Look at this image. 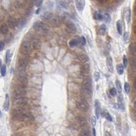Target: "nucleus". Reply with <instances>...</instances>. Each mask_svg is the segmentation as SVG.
<instances>
[{
	"mask_svg": "<svg viewBox=\"0 0 136 136\" xmlns=\"http://www.w3.org/2000/svg\"><path fill=\"white\" fill-rule=\"evenodd\" d=\"M27 2L30 6H33L35 3V0H27Z\"/></svg>",
	"mask_w": 136,
	"mask_h": 136,
	"instance_id": "5fc2aeb1",
	"label": "nucleus"
},
{
	"mask_svg": "<svg viewBox=\"0 0 136 136\" xmlns=\"http://www.w3.org/2000/svg\"><path fill=\"white\" fill-rule=\"evenodd\" d=\"M0 19H1V18H0Z\"/></svg>",
	"mask_w": 136,
	"mask_h": 136,
	"instance_id": "e2e57ef3",
	"label": "nucleus"
},
{
	"mask_svg": "<svg viewBox=\"0 0 136 136\" xmlns=\"http://www.w3.org/2000/svg\"><path fill=\"white\" fill-rule=\"evenodd\" d=\"M42 18L46 21H50L53 18V14L51 12H46L44 13V14L42 15Z\"/></svg>",
	"mask_w": 136,
	"mask_h": 136,
	"instance_id": "b1692460",
	"label": "nucleus"
},
{
	"mask_svg": "<svg viewBox=\"0 0 136 136\" xmlns=\"http://www.w3.org/2000/svg\"><path fill=\"white\" fill-rule=\"evenodd\" d=\"M124 1H125V0H115V2H116L117 4H121L122 3H123Z\"/></svg>",
	"mask_w": 136,
	"mask_h": 136,
	"instance_id": "6e6d98bb",
	"label": "nucleus"
},
{
	"mask_svg": "<svg viewBox=\"0 0 136 136\" xmlns=\"http://www.w3.org/2000/svg\"><path fill=\"white\" fill-rule=\"evenodd\" d=\"M11 57H12V55H11L10 50H8L6 53V63L7 65H9L10 63Z\"/></svg>",
	"mask_w": 136,
	"mask_h": 136,
	"instance_id": "c85d7f7f",
	"label": "nucleus"
},
{
	"mask_svg": "<svg viewBox=\"0 0 136 136\" xmlns=\"http://www.w3.org/2000/svg\"><path fill=\"white\" fill-rule=\"evenodd\" d=\"M40 8H39L38 10L36 11V14H39V13H40Z\"/></svg>",
	"mask_w": 136,
	"mask_h": 136,
	"instance_id": "bf43d9fd",
	"label": "nucleus"
},
{
	"mask_svg": "<svg viewBox=\"0 0 136 136\" xmlns=\"http://www.w3.org/2000/svg\"><path fill=\"white\" fill-rule=\"evenodd\" d=\"M52 23L55 26H59L60 24V20L58 17H54L52 19Z\"/></svg>",
	"mask_w": 136,
	"mask_h": 136,
	"instance_id": "e433bc0d",
	"label": "nucleus"
},
{
	"mask_svg": "<svg viewBox=\"0 0 136 136\" xmlns=\"http://www.w3.org/2000/svg\"><path fill=\"white\" fill-rule=\"evenodd\" d=\"M76 121L78 123V124L82 127H87L88 123L87 121V119L85 118L84 117L81 116H76Z\"/></svg>",
	"mask_w": 136,
	"mask_h": 136,
	"instance_id": "f8f14e48",
	"label": "nucleus"
},
{
	"mask_svg": "<svg viewBox=\"0 0 136 136\" xmlns=\"http://www.w3.org/2000/svg\"><path fill=\"white\" fill-rule=\"evenodd\" d=\"M101 114H102V116L104 117L106 119L107 121H108L110 122H112L113 119H112V116L110 115V114L107 111V110H104L102 111L101 112Z\"/></svg>",
	"mask_w": 136,
	"mask_h": 136,
	"instance_id": "6ab92c4d",
	"label": "nucleus"
},
{
	"mask_svg": "<svg viewBox=\"0 0 136 136\" xmlns=\"http://www.w3.org/2000/svg\"><path fill=\"white\" fill-rule=\"evenodd\" d=\"M70 19H71V17L70 16L69 14H64L63 16L61 17L62 21L63 22V23H69V22H70Z\"/></svg>",
	"mask_w": 136,
	"mask_h": 136,
	"instance_id": "72a5a7b5",
	"label": "nucleus"
},
{
	"mask_svg": "<svg viewBox=\"0 0 136 136\" xmlns=\"http://www.w3.org/2000/svg\"><path fill=\"white\" fill-rule=\"evenodd\" d=\"M124 88H125V91L126 93L129 94L130 92V90H131V87H130V84H129V82H126L124 84Z\"/></svg>",
	"mask_w": 136,
	"mask_h": 136,
	"instance_id": "4c0bfd02",
	"label": "nucleus"
},
{
	"mask_svg": "<svg viewBox=\"0 0 136 136\" xmlns=\"http://www.w3.org/2000/svg\"><path fill=\"white\" fill-rule=\"evenodd\" d=\"M78 43H80V44L81 46H84L86 44H87V41H86V39H85L84 36L80 37V38L78 40Z\"/></svg>",
	"mask_w": 136,
	"mask_h": 136,
	"instance_id": "58836bf2",
	"label": "nucleus"
},
{
	"mask_svg": "<svg viewBox=\"0 0 136 136\" xmlns=\"http://www.w3.org/2000/svg\"><path fill=\"white\" fill-rule=\"evenodd\" d=\"M10 106V98L8 94L6 95V99H5L4 104V109L5 111H8Z\"/></svg>",
	"mask_w": 136,
	"mask_h": 136,
	"instance_id": "5701e85b",
	"label": "nucleus"
},
{
	"mask_svg": "<svg viewBox=\"0 0 136 136\" xmlns=\"http://www.w3.org/2000/svg\"><path fill=\"white\" fill-rule=\"evenodd\" d=\"M130 65H131V67L133 69H135V66H136V63H135V58H131L130 59Z\"/></svg>",
	"mask_w": 136,
	"mask_h": 136,
	"instance_id": "ea45409f",
	"label": "nucleus"
},
{
	"mask_svg": "<svg viewBox=\"0 0 136 136\" xmlns=\"http://www.w3.org/2000/svg\"><path fill=\"white\" fill-rule=\"evenodd\" d=\"M97 123V118L95 116H92L91 118V125L93 127H95Z\"/></svg>",
	"mask_w": 136,
	"mask_h": 136,
	"instance_id": "09e8293b",
	"label": "nucleus"
},
{
	"mask_svg": "<svg viewBox=\"0 0 136 136\" xmlns=\"http://www.w3.org/2000/svg\"><path fill=\"white\" fill-rule=\"evenodd\" d=\"M59 4L62 8L68 9V8H69V4L66 2L65 0H60Z\"/></svg>",
	"mask_w": 136,
	"mask_h": 136,
	"instance_id": "2f4dec72",
	"label": "nucleus"
},
{
	"mask_svg": "<svg viewBox=\"0 0 136 136\" xmlns=\"http://www.w3.org/2000/svg\"><path fill=\"white\" fill-rule=\"evenodd\" d=\"M94 78H95V80L96 82H98L100 79V74L98 72H95L94 73Z\"/></svg>",
	"mask_w": 136,
	"mask_h": 136,
	"instance_id": "c03bdc74",
	"label": "nucleus"
},
{
	"mask_svg": "<svg viewBox=\"0 0 136 136\" xmlns=\"http://www.w3.org/2000/svg\"><path fill=\"white\" fill-rule=\"evenodd\" d=\"M106 65L108 70L110 73L114 72V65H113L112 58L110 56H108L106 59Z\"/></svg>",
	"mask_w": 136,
	"mask_h": 136,
	"instance_id": "9d476101",
	"label": "nucleus"
},
{
	"mask_svg": "<svg viewBox=\"0 0 136 136\" xmlns=\"http://www.w3.org/2000/svg\"><path fill=\"white\" fill-rule=\"evenodd\" d=\"M7 23H8L9 27L11 28V29H14V28L16 27V21L15 20L14 17H9Z\"/></svg>",
	"mask_w": 136,
	"mask_h": 136,
	"instance_id": "a211bd4d",
	"label": "nucleus"
},
{
	"mask_svg": "<svg viewBox=\"0 0 136 136\" xmlns=\"http://www.w3.org/2000/svg\"><path fill=\"white\" fill-rule=\"evenodd\" d=\"M129 50L130 54L133 56L135 55L136 53V47L135 44L134 42H131L129 46Z\"/></svg>",
	"mask_w": 136,
	"mask_h": 136,
	"instance_id": "aec40b11",
	"label": "nucleus"
},
{
	"mask_svg": "<svg viewBox=\"0 0 136 136\" xmlns=\"http://www.w3.org/2000/svg\"><path fill=\"white\" fill-rule=\"evenodd\" d=\"M85 0H76V7L79 12H82L85 7Z\"/></svg>",
	"mask_w": 136,
	"mask_h": 136,
	"instance_id": "9b49d317",
	"label": "nucleus"
},
{
	"mask_svg": "<svg viewBox=\"0 0 136 136\" xmlns=\"http://www.w3.org/2000/svg\"><path fill=\"white\" fill-rule=\"evenodd\" d=\"M95 116L97 118H99L101 114V106L100 103L98 100L95 101Z\"/></svg>",
	"mask_w": 136,
	"mask_h": 136,
	"instance_id": "2eb2a0df",
	"label": "nucleus"
},
{
	"mask_svg": "<svg viewBox=\"0 0 136 136\" xmlns=\"http://www.w3.org/2000/svg\"><path fill=\"white\" fill-rule=\"evenodd\" d=\"M82 70L83 72H89V71L90 70L89 65H85L82 67Z\"/></svg>",
	"mask_w": 136,
	"mask_h": 136,
	"instance_id": "37998d69",
	"label": "nucleus"
},
{
	"mask_svg": "<svg viewBox=\"0 0 136 136\" xmlns=\"http://www.w3.org/2000/svg\"><path fill=\"white\" fill-rule=\"evenodd\" d=\"M78 59L83 63L87 62L88 61H89V58L88 55H86V54H80V55H79Z\"/></svg>",
	"mask_w": 136,
	"mask_h": 136,
	"instance_id": "393cba45",
	"label": "nucleus"
},
{
	"mask_svg": "<svg viewBox=\"0 0 136 136\" xmlns=\"http://www.w3.org/2000/svg\"><path fill=\"white\" fill-rule=\"evenodd\" d=\"M33 28L36 31L42 33H48L50 31V27L47 24L44 23L42 21H39L34 23Z\"/></svg>",
	"mask_w": 136,
	"mask_h": 136,
	"instance_id": "f257e3e1",
	"label": "nucleus"
},
{
	"mask_svg": "<svg viewBox=\"0 0 136 136\" xmlns=\"http://www.w3.org/2000/svg\"><path fill=\"white\" fill-rule=\"evenodd\" d=\"M26 89L25 87V85L22 84L19 87L16 88L13 93V98L14 99H18L20 98L25 97Z\"/></svg>",
	"mask_w": 136,
	"mask_h": 136,
	"instance_id": "7ed1b4c3",
	"label": "nucleus"
},
{
	"mask_svg": "<svg viewBox=\"0 0 136 136\" xmlns=\"http://www.w3.org/2000/svg\"><path fill=\"white\" fill-rule=\"evenodd\" d=\"M9 29H8V27L6 25V24H3L1 25L0 27V33L2 34H7L8 32Z\"/></svg>",
	"mask_w": 136,
	"mask_h": 136,
	"instance_id": "bb28decb",
	"label": "nucleus"
},
{
	"mask_svg": "<svg viewBox=\"0 0 136 136\" xmlns=\"http://www.w3.org/2000/svg\"><path fill=\"white\" fill-rule=\"evenodd\" d=\"M98 3H99L101 4H106L108 0H96Z\"/></svg>",
	"mask_w": 136,
	"mask_h": 136,
	"instance_id": "864d4df0",
	"label": "nucleus"
},
{
	"mask_svg": "<svg viewBox=\"0 0 136 136\" xmlns=\"http://www.w3.org/2000/svg\"><path fill=\"white\" fill-rule=\"evenodd\" d=\"M82 86L87 87L91 88L92 87V80L90 77L84 76L82 80Z\"/></svg>",
	"mask_w": 136,
	"mask_h": 136,
	"instance_id": "4468645a",
	"label": "nucleus"
},
{
	"mask_svg": "<svg viewBox=\"0 0 136 136\" xmlns=\"http://www.w3.org/2000/svg\"><path fill=\"white\" fill-rule=\"evenodd\" d=\"M2 111L0 110V117H2Z\"/></svg>",
	"mask_w": 136,
	"mask_h": 136,
	"instance_id": "052dcab7",
	"label": "nucleus"
},
{
	"mask_svg": "<svg viewBox=\"0 0 136 136\" xmlns=\"http://www.w3.org/2000/svg\"><path fill=\"white\" fill-rule=\"evenodd\" d=\"M127 64H128V59L126 55L123 56V66L124 67H127Z\"/></svg>",
	"mask_w": 136,
	"mask_h": 136,
	"instance_id": "de8ad7c7",
	"label": "nucleus"
},
{
	"mask_svg": "<svg viewBox=\"0 0 136 136\" xmlns=\"http://www.w3.org/2000/svg\"><path fill=\"white\" fill-rule=\"evenodd\" d=\"M106 30H107V28H106V25H104V24H102L100 26L99 29V31H98L99 35L101 36H105V34H106Z\"/></svg>",
	"mask_w": 136,
	"mask_h": 136,
	"instance_id": "412c9836",
	"label": "nucleus"
},
{
	"mask_svg": "<svg viewBox=\"0 0 136 136\" xmlns=\"http://www.w3.org/2000/svg\"><path fill=\"white\" fill-rule=\"evenodd\" d=\"M104 135H111V134L110 133H107V131L105 132Z\"/></svg>",
	"mask_w": 136,
	"mask_h": 136,
	"instance_id": "13d9d810",
	"label": "nucleus"
},
{
	"mask_svg": "<svg viewBox=\"0 0 136 136\" xmlns=\"http://www.w3.org/2000/svg\"><path fill=\"white\" fill-rule=\"evenodd\" d=\"M118 106L119 108L121 109L123 112L125 111V103H124L123 97L121 95V93L118 97Z\"/></svg>",
	"mask_w": 136,
	"mask_h": 136,
	"instance_id": "ddd939ff",
	"label": "nucleus"
},
{
	"mask_svg": "<svg viewBox=\"0 0 136 136\" xmlns=\"http://www.w3.org/2000/svg\"><path fill=\"white\" fill-rule=\"evenodd\" d=\"M93 135L95 136L96 133H95V128H93Z\"/></svg>",
	"mask_w": 136,
	"mask_h": 136,
	"instance_id": "4d7b16f0",
	"label": "nucleus"
},
{
	"mask_svg": "<svg viewBox=\"0 0 136 136\" xmlns=\"http://www.w3.org/2000/svg\"><path fill=\"white\" fill-rule=\"evenodd\" d=\"M115 84H116V91L118 93H121L122 92V86H121V82L118 80H116V82H115Z\"/></svg>",
	"mask_w": 136,
	"mask_h": 136,
	"instance_id": "473e14b6",
	"label": "nucleus"
},
{
	"mask_svg": "<svg viewBox=\"0 0 136 136\" xmlns=\"http://www.w3.org/2000/svg\"><path fill=\"white\" fill-rule=\"evenodd\" d=\"M1 65H2V60L0 59V67H1Z\"/></svg>",
	"mask_w": 136,
	"mask_h": 136,
	"instance_id": "680f3d73",
	"label": "nucleus"
},
{
	"mask_svg": "<svg viewBox=\"0 0 136 136\" xmlns=\"http://www.w3.org/2000/svg\"><path fill=\"white\" fill-rule=\"evenodd\" d=\"M102 17H103V14L100 11H96L93 14V18L97 21H101Z\"/></svg>",
	"mask_w": 136,
	"mask_h": 136,
	"instance_id": "cd10ccee",
	"label": "nucleus"
},
{
	"mask_svg": "<svg viewBox=\"0 0 136 136\" xmlns=\"http://www.w3.org/2000/svg\"><path fill=\"white\" fill-rule=\"evenodd\" d=\"M31 44L33 45V46L34 49L35 48H40L42 44V42H41V41L39 40V39H34L31 42Z\"/></svg>",
	"mask_w": 136,
	"mask_h": 136,
	"instance_id": "a878e982",
	"label": "nucleus"
},
{
	"mask_svg": "<svg viewBox=\"0 0 136 136\" xmlns=\"http://www.w3.org/2000/svg\"><path fill=\"white\" fill-rule=\"evenodd\" d=\"M5 47V43L3 41H0V52L4 50Z\"/></svg>",
	"mask_w": 136,
	"mask_h": 136,
	"instance_id": "8fccbe9b",
	"label": "nucleus"
},
{
	"mask_svg": "<svg viewBox=\"0 0 136 136\" xmlns=\"http://www.w3.org/2000/svg\"><path fill=\"white\" fill-rule=\"evenodd\" d=\"M43 1L44 0H35V5L37 7H40L43 4Z\"/></svg>",
	"mask_w": 136,
	"mask_h": 136,
	"instance_id": "a18cd8bd",
	"label": "nucleus"
},
{
	"mask_svg": "<svg viewBox=\"0 0 136 136\" xmlns=\"http://www.w3.org/2000/svg\"><path fill=\"white\" fill-rule=\"evenodd\" d=\"M15 6L17 8H19V7L21 6V1L20 0H16V2H15Z\"/></svg>",
	"mask_w": 136,
	"mask_h": 136,
	"instance_id": "603ef678",
	"label": "nucleus"
},
{
	"mask_svg": "<svg viewBox=\"0 0 136 136\" xmlns=\"http://www.w3.org/2000/svg\"><path fill=\"white\" fill-rule=\"evenodd\" d=\"M110 93L111 95L116 96L117 95L116 89L115 88H112V89L110 90Z\"/></svg>",
	"mask_w": 136,
	"mask_h": 136,
	"instance_id": "49530a36",
	"label": "nucleus"
},
{
	"mask_svg": "<svg viewBox=\"0 0 136 136\" xmlns=\"http://www.w3.org/2000/svg\"><path fill=\"white\" fill-rule=\"evenodd\" d=\"M0 72H1V75L2 76H5L6 74V66L5 65H3L1 66L0 67Z\"/></svg>",
	"mask_w": 136,
	"mask_h": 136,
	"instance_id": "c9c22d12",
	"label": "nucleus"
},
{
	"mask_svg": "<svg viewBox=\"0 0 136 136\" xmlns=\"http://www.w3.org/2000/svg\"><path fill=\"white\" fill-rule=\"evenodd\" d=\"M78 44V40L77 39H73V40L70 41L69 46H70V48H74L75 46H76Z\"/></svg>",
	"mask_w": 136,
	"mask_h": 136,
	"instance_id": "f704fd0d",
	"label": "nucleus"
},
{
	"mask_svg": "<svg viewBox=\"0 0 136 136\" xmlns=\"http://www.w3.org/2000/svg\"><path fill=\"white\" fill-rule=\"evenodd\" d=\"M80 92L84 97H91L92 95L91 88H89L87 87H84V86H82Z\"/></svg>",
	"mask_w": 136,
	"mask_h": 136,
	"instance_id": "6e6552de",
	"label": "nucleus"
},
{
	"mask_svg": "<svg viewBox=\"0 0 136 136\" xmlns=\"http://www.w3.org/2000/svg\"><path fill=\"white\" fill-rule=\"evenodd\" d=\"M76 106L78 110L81 111H84V112H86V111L89 110V103L87 102V101L84 99V98H81L80 99L76 102Z\"/></svg>",
	"mask_w": 136,
	"mask_h": 136,
	"instance_id": "20e7f679",
	"label": "nucleus"
},
{
	"mask_svg": "<svg viewBox=\"0 0 136 136\" xmlns=\"http://www.w3.org/2000/svg\"><path fill=\"white\" fill-rule=\"evenodd\" d=\"M116 123H117V127L119 130L121 129V118L119 116H117L116 117Z\"/></svg>",
	"mask_w": 136,
	"mask_h": 136,
	"instance_id": "a19ab883",
	"label": "nucleus"
},
{
	"mask_svg": "<svg viewBox=\"0 0 136 136\" xmlns=\"http://www.w3.org/2000/svg\"><path fill=\"white\" fill-rule=\"evenodd\" d=\"M124 67L123 65H122V64H118V65H117L116 66V70L118 74L119 75H123L124 73Z\"/></svg>",
	"mask_w": 136,
	"mask_h": 136,
	"instance_id": "c756f323",
	"label": "nucleus"
},
{
	"mask_svg": "<svg viewBox=\"0 0 136 136\" xmlns=\"http://www.w3.org/2000/svg\"><path fill=\"white\" fill-rule=\"evenodd\" d=\"M18 79L22 83L23 85H25L27 82V78L25 70H18Z\"/></svg>",
	"mask_w": 136,
	"mask_h": 136,
	"instance_id": "39448f33",
	"label": "nucleus"
},
{
	"mask_svg": "<svg viewBox=\"0 0 136 136\" xmlns=\"http://www.w3.org/2000/svg\"><path fill=\"white\" fill-rule=\"evenodd\" d=\"M27 65V59L22 58V59H20L19 60V62H18V70H25Z\"/></svg>",
	"mask_w": 136,
	"mask_h": 136,
	"instance_id": "423d86ee",
	"label": "nucleus"
},
{
	"mask_svg": "<svg viewBox=\"0 0 136 136\" xmlns=\"http://www.w3.org/2000/svg\"><path fill=\"white\" fill-rule=\"evenodd\" d=\"M116 29L119 35H123V24L121 20H118L116 23Z\"/></svg>",
	"mask_w": 136,
	"mask_h": 136,
	"instance_id": "4be33fe9",
	"label": "nucleus"
},
{
	"mask_svg": "<svg viewBox=\"0 0 136 136\" xmlns=\"http://www.w3.org/2000/svg\"><path fill=\"white\" fill-rule=\"evenodd\" d=\"M28 103V99L25 97H24L20 98V99H14V104L19 106L23 107L25 106V105L27 104Z\"/></svg>",
	"mask_w": 136,
	"mask_h": 136,
	"instance_id": "1a4fd4ad",
	"label": "nucleus"
},
{
	"mask_svg": "<svg viewBox=\"0 0 136 136\" xmlns=\"http://www.w3.org/2000/svg\"><path fill=\"white\" fill-rule=\"evenodd\" d=\"M26 23H27V21L25 18L23 17H21V18H19V19L16 21V26L19 29H22L26 25Z\"/></svg>",
	"mask_w": 136,
	"mask_h": 136,
	"instance_id": "dca6fc26",
	"label": "nucleus"
},
{
	"mask_svg": "<svg viewBox=\"0 0 136 136\" xmlns=\"http://www.w3.org/2000/svg\"><path fill=\"white\" fill-rule=\"evenodd\" d=\"M65 31L68 33H74L76 32V27L72 22H69L66 24Z\"/></svg>",
	"mask_w": 136,
	"mask_h": 136,
	"instance_id": "0eeeda50",
	"label": "nucleus"
},
{
	"mask_svg": "<svg viewBox=\"0 0 136 136\" xmlns=\"http://www.w3.org/2000/svg\"><path fill=\"white\" fill-rule=\"evenodd\" d=\"M102 20H103L104 22H106V23H110L111 21H112L110 15L109 14H108V13H106V14H104L103 15Z\"/></svg>",
	"mask_w": 136,
	"mask_h": 136,
	"instance_id": "7c9ffc66",
	"label": "nucleus"
},
{
	"mask_svg": "<svg viewBox=\"0 0 136 136\" xmlns=\"http://www.w3.org/2000/svg\"><path fill=\"white\" fill-rule=\"evenodd\" d=\"M80 135H90V133L89 131H83Z\"/></svg>",
	"mask_w": 136,
	"mask_h": 136,
	"instance_id": "3c124183",
	"label": "nucleus"
},
{
	"mask_svg": "<svg viewBox=\"0 0 136 136\" xmlns=\"http://www.w3.org/2000/svg\"><path fill=\"white\" fill-rule=\"evenodd\" d=\"M33 46L32 45L31 42H27V41H25L23 42H22L21 47H20V50L22 53L28 55L31 53L32 51L33 50Z\"/></svg>",
	"mask_w": 136,
	"mask_h": 136,
	"instance_id": "f03ea898",
	"label": "nucleus"
},
{
	"mask_svg": "<svg viewBox=\"0 0 136 136\" xmlns=\"http://www.w3.org/2000/svg\"><path fill=\"white\" fill-rule=\"evenodd\" d=\"M124 17H125L126 22L128 24L129 23L130 21H131V10H130L129 8L125 9V10H124Z\"/></svg>",
	"mask_w": 136,
	"mask_h": 136,
	"instance_id": "f3484780",
	"label": "nucleus"
},
{
	"mask_svg": "<svg viewBox=\"0 0 136 136\" xmlns=\"http://www.w3.org/2000/svg\"><path fill=\"white\" fill-rule=\"evenodd\" d=\"M129 32H125V33H124L123 36L124 41H125V42H127L128 41H129Z\"/></svg>",
	"mask_w": 136,
	"mask_h": 136,
	"instance_id": "79ce46f5",
	"label": "nucleus"
}]
</instances>
